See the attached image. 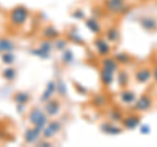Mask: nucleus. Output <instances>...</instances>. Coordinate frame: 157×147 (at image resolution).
Masks as SVG:
<instances>
[{
    "label": "nucleus",
    "instance_id": "obj_1",
    "mask_svg": "<svg viewBox=\"0 0 157 147\" xmlns=\"http://www.w3.org/2000/svg\"><path fill=\"white\" fill-rule=\"evenodd\" d=\"M12 18L14 21L17 22H22L26 18V11L24 8H17L13 11V14H12Z\"/></svg>",
    "mask_w": 157,
    "mask_h": 147
}]
</instances>
